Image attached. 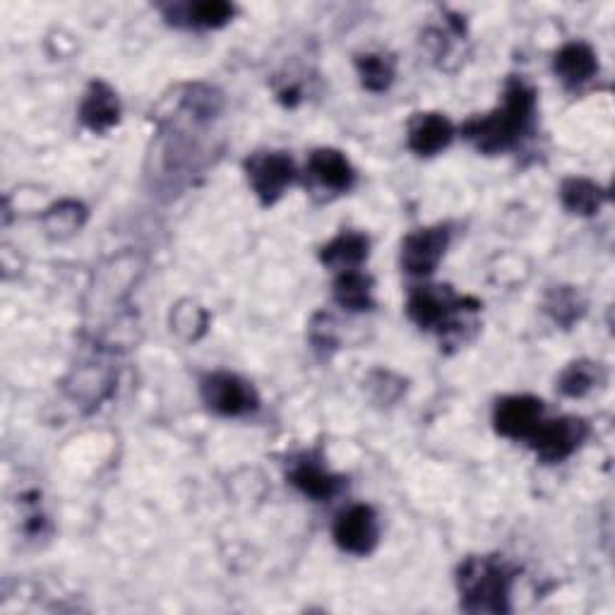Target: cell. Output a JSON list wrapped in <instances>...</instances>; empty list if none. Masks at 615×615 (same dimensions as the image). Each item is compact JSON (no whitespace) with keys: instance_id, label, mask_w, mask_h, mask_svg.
<instances>
[{"instance_id":"cell-14","label":"cell","mask_w":615,"mask_h":615,"mask_svg":"<svg viewBox=\"0 0 615 615\" xmlns=\"http://www.w3.org/2000/svg\"><path fill=\"white\" fill-rule=\"evenodd\" d=\"M370 243L364 234H356V231H344L335 241H329L327 246L320 253L325 265L342 267V269H354L356 265H361L368 258Z\"/></svg>"},{"instance_id":"cell-6","label":"cell","mask_w":615,"mask_h":615,"mask_svg":"<svg viewBox=\"0 0 615 615\" xmlns=\"http://www.w3.org/2000/svg\"><path fill=\"white\" fill-rule=\"evenodd\" d=\"M584 421L580 418H558L541 421L532 433V447L544 461H560L570 457L584 438Z\"/></svg>"},{"instance_id":"cell-10","label":"cell","mask_w":615,"mask_h":615,"mask_svg":"<svg viewBox=\"0 0 615 615\" xmlns=\"http://www.w3.org/2000/svg\"><path fill=\"white\" fill-rule=\"evenodd\" d=\"M82 123L94 133H107L121 119V104L113 89L104 82H92L80 107Z\"/></svg>"},{"instance_id":"cell-17","label":"cell","mask_w":615,"mask_h":615,"mask_svg":"<svg viewBox=\"0 0 615 615\" xmlns=\"http://www.w3.org/2000/svg\"><path fill=\"white\" fill-rule=\"evenodd\" d=\"M560 200L566 208L574 214H594L601 204H604L606 195L596 183L586 181V178H570L560 188Z\"/></svg>"},{"instance_id":"cell-21","label":"cell","mask_w":615,"mask_h":615,"mask_svg":"<svg viewBox=\"0 0 615 615\" xmlns=\"http://www.w3.org/2000/svg\"><path fill=\"white\" fill-rule=\"evenodd\" d=\"M85 212H82V208L80 204H75V202H66V204H58L56 210H51L48 212V216H46V222H54L56 220V224H51L48 228L51 231H75L77 226H80V220H77V216H82Z\"/></svg>"},{"instance_id":"cell-5","label":"cell","mask_w":615,"mask_h":615,"mask_svg":"<svg viewBox=\"0 0 615 615\" xmlns=\"http://www.w3.org/2000/svg\"><path fill=\"white\" fill-rule=\"evenodd\" d=\"M246 171L250 178L253 190L258 192V198L262 200V204H272L281 198L293 176H297V169H293V161L281 152H265V154H255L246 161Z\"/></svg>"},{"instance_id":"cell-9","label":"cell","mask_w":615,"mask_h":615,"mask_svg":"<svg viewBox=\"0 0 615 615\" xmlns=\"http://www.w3.org/2000/svg\"><path fill=\"white\" fill-rule=\"evenodd\" d=\"M447 243H450V231L445 226L421 228L416 234L406 236L402 246V265L406 272L418 277L435 272V267L443 260Z\"/></svg>"},{"instance_id":"cell-20","label":"cell","mask_w":615,"mask_h":615,"mask_svg":"<svg viewBox=\"0 0 615 615\" xmlns=\"http://www.w3.org/2000/svg\"><path fill=\"white\" fill-rule=\"evenodd\" d=\"M596 384V370L592 364H572L560 378V392L568 396H582Z\"/></svg>"},{"instance_id":"cell-18","label":"cell","mask_w":615,"mask_h":615,"mask_svg":"<svg viewBox=\"0 0 615 615\" xmlns=\"http://www.w3.org/2000/svg\"><path fill=\"white\" fill-rule=\"evenodd\" d=\"M358 75H361L364 87H368L370 92H382L392 85L394 68L388 58L382 56H361L356 60Z\"/></svg>"},{"instance_id":"cell-2","label":"cell","mask_w":615,"mask_h":615,"mask_svg":"<svg viewBox=\"0 0 615 615\" xmlns=\"http://www.w3.org/2000/svg\"><path fill=\"white\" fill-rule=\"evenodd\" d=\"M512 577L495 558H469L459 570L461 608L469 613H507Z\"/></svg>"},{"instance_id":"cell-12","label":"cell","mask_w":615,"mask_h":615,"mask_svg":"<svg viewBox=\"0 0 615 615\" xmlns=\"http://www.w3.org/2000/svg\"><path fill=\"white\" fill-rule=\"evenodd\" d=\"M311 174L329 190L344 192L354 186V166L337 149H315L311 157Z\"/></svg>"},{"instance_id":"cell-11","label":"cell","mask_w":615,"mask_h":615,"mask_svg":"<svg viewBox=\"0 0 615 615\" xmlns=\"http://www.w3.org/2000/svg\"><path fill=\"white\" fill-rule=\"evenodd\" d=\"M455 127L452 123L440 113H426L409 127V147H412L421 157H433L440 149L452 143Z\"/></svg>"},{"instance_id":"cell-3","label":"cell","mask_w":615,"mask_h":615,"mask_svg":"<svg viewBox=\"0 0 615 615\" xmlns=\"http://www.w3.org/2000/svg\"><path fill=\"white\" fill-rule=\"evenodd\" d=\"M469 303H473V299H455L447 287H421L409 299L406 311L423 329H447L452 325V315L465 311Z\"/></svg>"},{"instance_id":"cell-13","label":"cell","mask_w":615,"mask_h":615,"mask_svg":"<svg viewBox=\"0 0 615 615\" xmlns=\"http://www.w3.org/2000/svg\"><path fill=\"white\" fill-rule=\"evenodd\" d=\"M596 54L582 42L562 46L556 56V72L566 85H582L596 75Z\"/></svg>"},{"instance_id":"cell-16","label":"cell","mask_w":615,"mask_h":615,"mask_svg":"<svg viewBox=\"0 0 615 615\" xmlns=\"http://www.w3.org/2000/svg\"><path fill=\"white\" fill-rule=\"evenodd\" d=\"M370 287L373 281L370 277L356 272V269H344L339 279L335 281V299L339 305L349 308V311H368L373 305V297H370Z\"/></svg>"},{"instance_id":"cell-1","label":"cell","mask_w":615,"mask_h":615,"mask_svg":"<svg viewBox=\"0 0 615 615\" xmlns=\"http://www.w3.org/2000/svg\"><path fill=\"white\" fill-rule=\"evenodd\" d=\"M536 99L532 89L512 80L505 89V101L497 111L483 115V119H473L465 125V135L477 145L481 152H505L515 147L522 135L529 131L534 121Z\"/></svg>"},{"instance_id":"cell-7","label":"cell","mask_w":615,"mask_h":615,"mask_svg":"<svg viewBox=\"0 0 615 615\" xmlns=\"http://www.w3.org/2000/svg\"><path fill=\"white\" fill-rule=\"evenodd\" d=\"M335 541L346 554L366 556L378 544V519L373 507L351 505L335 522Z\"/></svg>"},{"instance_id":"cell-15","label":"cell","mask_w":615,"mask_h":615,"mask_svg":"<svg viewBox=\"0 0 615 615\" xmlns=\"http://www.w3.org/2000/svg\"><path fill=\"white\" fill-rule=\"evenodd\" d=\"M291 483L305 495L315 500H329L342 489V479L332 477L323 467L313 465V461H301V465L291 471Z\"/></svg>"},{"instance_id":"cell-4","label":"cell","mask_w":615,"mask_h":615,"mask_svg":"<svg viewBox=\"0 0 615 615\" xmlns=\"http://www.w3.org/2000/svg\"><path fill=\"white\" fill-rule=\"evenodd\" d=\"M202 396L222 416H246L258 409V394L234 373H212L204 378Z\"/></svg>"},{"instance_id":"cell-8","label":"cell","mask_w":615,"mask_h":615,"mask_svg":"<svg viewBox=\"0 0 615 615\" xmlns=\"http://www.w3.org/2000/svg\"><path fill=\"white\" fill-rule=\"evenodd\" d=\"M495 431L512 440H529L544 421V402L536 396H505L495 406Z\"/></svg>"},{"instance_id":"cell-19","label":"cell","mask_w":615,"mask_h":615,"mask_svg":"<svg viewBox=\"0 0 615 615\" xmlns=\"http://www.w3.org/2000/svg\"><path fill=\"white\" fill-rule=\"evenodd\" d=\"M231 15H234V5L224 3V0H202V3L188 8L190 22L200 24V27H222Z\"/></svg>"}]
</instances>
